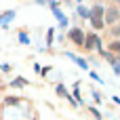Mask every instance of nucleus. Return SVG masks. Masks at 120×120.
I'll return each instance as SVG.
<instances>
[{
    "instance_id": "nucleus-17",
    "label": "nucleus",
    "mask_w": 120,
    "mask_h": 120,
    "mask_svg": "<svg viewBox=\"0 0 120 120\" xmlns=\"http://www.w3.org/2000/svg\"><path fill=\"white\" fill-rule=\"evenodd\" d=\"M89 76H91V78H93L95 82H99V84H105V78H101V76H99V74H97L95 70H89Z\"/></svg>"
},
{
    "instance_id": "nucleus-18",
    "label": "nucleus",
    "mask_w": 120,
    "mask_h": 120,
    "mask_svg": "<svg viewBox=\"0 0 120 120\" xmlns=\"http://www.w3.org/2000/svg\"><path fill=\"white\" fill-rule=\"evenodd\" d=\"M4 105H21V99L19 97H6L4 99Z\"/></svg>"
},
{
    "instance_id": "nucleus-16",
    "label": "nucleus",
    "mask_w": 120,
    "mask_h": 120,
    "mask_svg": "<svg viewBox=\"0 0 120 120\" xmlns=\"http://www.w3.org/2000/svg\"><path fill=\"white\" fill-rule=\"evenodd\" d=\"M53 38H55V27H49L46 30V46L49 49L53 46Z\"/></svg>"
},
{
    "instance_id": "nucleus-13",
    "label": "nucleus",
    "mask_w": 120,
    "mask_h": 120,
    "mask_svg": "<svg viewBox=\"0 0 120 120\" xmlns=\"http://www.w3.org/2000/svg\"><path fill=\"white\" fill-rule=\"evenodd\" d=\"M55 93H57L59 97H63V99H70V91H68V86H65V84H61V82H57Z\"/></svg>"
},
{
    "instance_id": "nucleus-6",
    "label": "nucleus",
    "mask_w": 120,
    "mask_h": 120,
    "mask_svg": "<svg viewBox=\"0 0 120 120\" xmlns=\"http://www.w3.org/2000/svg\"><path fill=\"white\" fill-rule=\"evenodd\" d=\"M89 8H91V17H95V19H103L105 4H101V2H95V4H91Z\"/></svg>"
},
{
    "instance_id": "nucleus-19",
    "label": "nucleus",
    "mask_w": 120,
    "mask_h": 120,
    "mask_svg": "<svg viewBox=\"0 0 120 120\" xmlns=\"http://www.w3.org/2000/svg\"><path fill=\"white\" fill-rule=\"evenodd\" d=\"M91 97H93V101H95V103H101V101H103V97H101V93H99V91H95V89L91 91Z\"/></svg>"
},
{
    "instance_id": "nucleus-15",
    "label": "nucleus",
    "mask_w": 120,
    "mask_h": 120,
    "mask_svg": "<svg viewBox=\"0 0 120 120\" xmlns=\"http://www.w3.org/2000/svg\"><path fill=\"white\" fill-rule=\"evenodd\" d=\"M110 34L114 36V40H120V21L114 23V25H110Z\"/></svg>"
},
{
    "instance_id": "nucleus-1",
    "label": "nucleus",
    "mask_w": 120,
    "mask_h": 120,
    "mask_svg": "<svg viewBox=\"0 0 120 120\" xmlns=\"http://www.w3.org/2000/svg\"><path fill=\"white\" fill-rule=\"evenodd\" d=\"M46 6L51 8V13H53V17L57 19V23H59L57 27H59V30H68V27H70V19H68V15H65V13L61 11V6H59V2H49Z\"/></svg>"
},
{
    "instance_id": "nucleus-2",
    "label": "nucleus",
    "mask_w": 120,
    "mask_h": 120,
    "mask_svg": "<svg viewBox=\"0 0 120 120\" xmlns=\"http://www.w3.org/2000/svg\"><path fill=\"white\" fill-rule=\"evenodd\" d=\"M120 21V8L118 4H108L105 6V13H103V23L105 25H114Z\"/></svg>"
},
{
    "instance_id": "nucleus-27",
    "label": "nucleus",
    "mask_w": 120,
    "mask_h": 120,
    "mask_svg": "<svg viewBox=\"0 0 120 120\" xmlns=\"http://www.w3.org/2000/svg\"><path fill=\"white\" fill-rule=\"evenodd\" d=\"M118 8H120V4H118Z\"/></svg>"
},
{
    "instance_id": "nucleus-4",
    "label": "nucleus",
    "mask_w": 120,
    "mask_h": 120,
    "mask_svg": "<svg viewBox=\"0 0 120 120\" xmlns=\"http://www.w3.org/2000/svg\"><path fill=\"white\" fill-rule=\"evenodd\" d=\"M63 55H65L68 59H72V61H74V63H76V65H78L82 72H89V70H91V68H89V61H86L84 57H78V55H74L72 51H65Z\"/></svg>"
},
{
    "instance_id": "nucleus-12",
    "label": "nucleus",
    "mask_w": 120,
    "mask_h": 120,
    "mask_svg": "<svg viewBox=\"0 0 120 120\" xmlns=\"http://www.w3.org/2000/svg\"><path fill=\"white\" fill-rule=\"evenodd\" d=\"M89 23H91V27L95 30V34H97V32H101V30L105 27L103 19H95V17H91V19H89Z\"/></svg>"
},
{
    "instance_id": "nucleus-11",
    "label": "nucleus",
    "mask_w": 120,
    "mask_h": 120,
    "mask_svg": "<svg viewBox=\"0 0 120 120\" xmlns=\"http://www.w3.org/2000/svg\"><path fill=\"white\" fill-rule=\"evenodd\" d=\"M17 40H19V44H25V46H30V44H32V38H30V34H27L25 30H19Z\"/></svg>"
},
{
    "instance_id": "nucleus-21",
    "label": "nucleus",
    "mask_w": 120,
    "mask_h": 120,
    "mask_svg": "<svg viewBox=\"0 0 120 120\" xmlns=\"http://www.w3.org/2000/svg\"><path fill=\"white\" fill-rule=\"evenodd\" d=\"M110 65H112V70H114V74H116V76H118V78H120V65H118V63H116V59H114V61H112Z\"/></svg>"
},
{
    "instance_id": "nucleus-9",
    "label": "nucleus",
    "mask_w": 120,
    "mask_h": 120,
    "mask_svg": "<svg viewBox=\"0 0 120 120\" xmlns=\"http://www.w3.org/2000/svg\"><path fill=\"white\" fill-rule=\"evenodd\" d=\"M93 51H97L99 55L105 51V49H103V40H101V36H99V34H93Z\"/></svg>"
},
{
    "instance_id": "nucleus-7",
    "label": "nucleus",
    "mask_w": 120,
    "mask_h": 120,
    "mask_svg": "<svg viewBox=\"0 0 120 120\" xmlns=\"http://www.w3.org/2000/svg\"><path fill=\"white\" fill-rule=\"evenodd\" d=\"M76 15H78L80 19L89 21V19H91V8H89L86 4H82V2H78V4H76Z\"/></svg>"
},
{
    "instance_id": "nucleus-23",
    "label": "nucleus",
    "mask_w": 120,
    "mask_h": 120,
    "mask_svg": "<svg viewBox=\"0 0 120 120\" xmlns=\"http://www.w3.org/2000/svg\"><path fill=\"white\" fill-rule=\"evenodd\" d=\"M51 70H53V68H51V65H46V68H42V70H40V74H42V76H49V74H51Z\"/></svg>"
},
{
    "instance_id": "nucleus-20",
    "label": "nucleus",
    "mask_w": 120,
    "mask_h": 120,
    "mask_svg": "<svg viewBox=\"0 0 120 120\" xmlns=\"http://www.w3.org/2000/svg\"><path fill=\"white\" fill-rule=\"evenodd\" d=\"M86 108H89V112H91V114H93V116H95V120L103 118V116H101V112H99V110H97V108H93V105H86Z\"/></svg>"
},
{
    "instance_id": "nucleus-24",
    "label": "nucleus",
    "mask_w": 120,
    "mask_h": 120,
    "mask_svg": "<svg viewBox=\"0 0 120 120\" xmlns=\"http://www.w3.org/2000/svg\"><path fill=\"white\" fill-rule=\"evenodd\" d=\"M112 101H114L116 105H120V97H118V95H114V97H112Z\"/></svg>"
},
{
    "instance_id": "nucleus-5",
    "label": "nucleus",
    "mask_w": 120,
    "mask_h": 120,
    "mask_svg": "<svg viewBox=\"0 0 120 120\" xmlns=\"http://www.w3.org/2000/svg\"><path fill=\"white\" fill-rule=\"evenodd\" d=\"M15 17H17V11H15V8L4 11V13L0 15V27H2V30H6V27H8V23H11Z\"/></svg>"
},
{
    "instance_id": "nucleus-10",
    "label": "nucleus",
    "mask_w": 120,
    "mask_h": 120,
    "mask_svg": "<svg viewBox=\"0 0 120 120\" xmlns=\"http://www.w3.org/2000/svg\"><path fill=\"white\" fill-rule=\"evenodd\" d=\"M108 53L114 55V57H120V40H112L108 44Z\"/></svg>"
},
{
    "instance_id": "nucleus-25",
    "label": "nucleus",
    "mask_w": 120,
    "mask_h": 120,
    "mask_svg": "<svg viewBox=\"0 0 120 120\" xmlns=\"http://www.w3.org/2000/svg\"><path fill=\"white\" fill-rule=\"evenodd\" d=\"M116 63H118V65H120V57H116Z\"/></svg>"
},
{
    "instance_id": "nucleus-3",
    "label": "nucleus",
    "mask_w": 120,
    "mask_h": 120,
    "mask_svg": "<svg viewBox=\"0 0 120 120\" xmlns=\"http://www.w3.org/2000/svg\"><path fill=\"white\" fill-rule=\"evenodd\" d=\"M84 34H86V32H84L82 27H70V30H68L70 40H72L78 49H82V44H84Z\"/></svg>"
},
{
    "instance_id": "nucleus-8",
    "label": "nucleus",
    "mask_w": 120,
    "mask_h": 120,
    "mask_svg": "<svg viewBox=\"0 0 120 120\" xmlns=\"http://www.w3.org/2000/svg\"><path fill=\"white\" fill-rule=\"evenodd\" d=\"M72 99L76 101V105H84V97L80 95V82H74V89H72Z\"/></svg>"
},
{
    "instance_id": "nucleus-26",
    "label": "nucleus",
    "mask_w": 120,
    "mask_h": 120,
    "mask_svg": "<svg viewBox=\"0 0 120 120\" xmlns=\"http://www.w3.org/2000/svg\"><path fill=\"white\" fill-rule=\"evenodd\" d=\"M93 120H95V118H93ZM99 120H105V118H99Z\"/></svg>"
},
{
    "instance_id": "nucleus-22",
    "label": "nucleus",
    "mask_w": 120,
    "mask_h": 120,
    "mask_svg": "<svg viewBox=\"0 0 120 120\" xmlns=\"http://www.w3.org/2000/svg\"><path fill=\"white\" fill-rule=\"evenodd\" d=\"M0 70L6 74V72H11V63H0Z\"/></svg>"
},
{
    "instance_id": "nucleus-14",
    "label": "nucleus",
    "mask_w": 120,
    "mask_h": 120,
    "mask_svg": "<svg viewBox=\"0 0 120 120\" xmlns=\"http://www.w3.org/2000/svg\"><path fill=\"white\" fill-rule=\"evenodd\" d=\"M27 84H30V82H27L25 78H21V76H19V78L11 80V84H8V86H11V89H23V86H27Z\"/></svg>"
}]
</instances>
